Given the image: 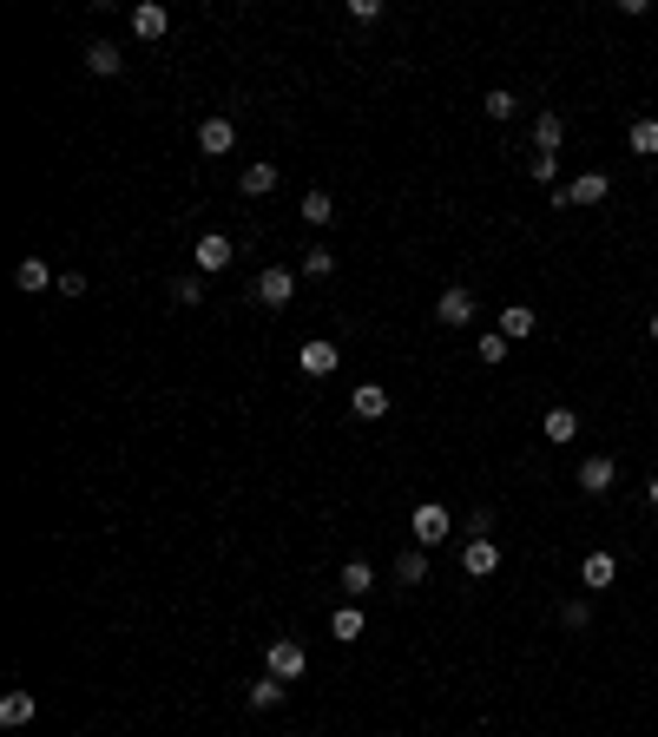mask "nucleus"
I'll return each instance as SVG.
<instances>
[{
  "label": "nucleus",
  "instance_id": "obj_32",
  "mask_svg": "<svg viewBox=\"0 0 658 737\" xmlns=\"http://www.w3.org/2000/svg\"><path fill=\"white\" fill-rule=\"evenodd\" d=\"M349 20H356V27H376V20H382V0H349Z\"/></svg>",
  "mask_w": 658,
  "mask_h": 737
},
{
  "label": "nucleus",
  "instance_id": "obj_19",
  "mask_svg": "<svg viewBox=\"0 0 658 737\" xmlns=\"http://www.w3.org/2000/svg\"><path fill=\"white\" fill-rule=\"evenodd\" d=\"M533 323H540V316H533L527 303H507V310H501V336H507V343H527Z\"/></svg>",
  "mask_w": 658,
  "mask_h": 737
},
{
  "label": "nucleus",
  "instance_id": "obj_9",
  "mask_svg": "<svg viewBox=\"0 0 658 737\" xmlns=\"http://www.w3.org/2000/svg\"><path fill=\"white\" fill-rule=\"evenodd\" d=\"M237 145V126L231 119H224V112H211V119H198V152L204 158H224Z\"/></svg>",
  "mask_w": 658,
  "mask_h": 737
},
{
  "label": "nucleus",
  "instance_id": "obj_3",
  "mask_svg": "<svg viewBox=\"0 0 658 737\" xmlns=\"http://www.w3.org/2000/svg\"><path fill=\"white\" fill-rule=\"evenodd\" d=\"M408 527H415V547H441V540L455 534V514H448V507H441V501H422V507H415V520H408Z\"/></svg>",
  "mask_w": 658,
  "mask_h": 737
},
{
  "label": "nucleus",
  "instance_id": "obj_25",
  "mask_svg": "<svg viewBox=\"0 0 658 737\" xmlns=\"http://www.w3.org/2000/svg\"><path fill=\"white\" fill-rule=\"evenodd\" d=\"M481 112H487V119H494V126H507V119H514V112H520V99L507 93V86H494V93L481 99Z\"/></svg>",
  "mask_w": 658,
  "mask_h": 737
},
{
  "label": "nucleus",
  "instance_id": "obj_7",
  "mask_svg": "<svg viewBox=\"0 0 658 737\" xmlns=\"http://www.w3.org/2000/svg\"><path fill=\"white\" fill-rule=\"evenodd\" d=\"M573 481H580V494H593V501H599V494H612V487H619V461H612V455H586Z\"/></svg>",
  "mask_w": 658,
  "mask_h": 737
},
{
  "label": "nucleus",
  "instance_id": "obj_37",
  "mask_svg": "<svg viewBox=\"0 0 658 737\" xmlns=\"http://www.w3.org/2000/svg\"><path fill=\"white\" fill-rule=\"evenodd\" d=\"M645 501H652V507H658V474H652V487H645Z\"/></svg>",
  "mask_w": 658,
  "mask_h": 737
},
{
  "label": "nucleus",
  "instance_id": "obj_36",
  "mask_svg": "<svg viewBox=\"0 0 658 737\" xmlns=\"http://www.w3.org/2000/svg\"><path fill=\"white\" fill-rule=\"evenodd\" d=\"M645 330H652V343H658V310H652V316H645Z\"/></svg>",
  "mask_w": 658,
  "mask_h": 737
},
{
  "label": "nucleus",
  "instance_id": "obj_18",
  "mask_svg": "<svg viewBox=\"0 0 658 737\" xmlns=\"http://www.w3.org/2000/svg\"><path fill=\"white\" fill-rule=\"evenodd\" d=\"M33 691H7V698H0V724H7V731H20V724H33Z\"/></svg>",
  "mask_w": 658,
  "mask_h": 737
},
{
  "label": "nucleus",
  "instance_id": "obj_24",
  "mask_svg": "<svg viewBox=\"0 0 658 737\" xmlns=\"http://www.w3.org/2000/svg\"><path fill=\"white\" fill-rule=\"evenodd\" d=\"M626 145H632V152H639V158H658V119H632Z\"/></svg>",
  "mask_w": 658,
  "mask_h": 737
},
{
  "label": "nucleus",
  "instance_id": "obj_2",
  "mask_svg": "<svg viewBox=\"0 0 658 737\" xmlns=\"http://www.w3.org/2000/svg\"><path fill=\"white\" fill-rule=\"evenodd\" d=\"M264 665H270V678H283V685H297V678L310 672V652H303V639H270Z\"/></svg>",
  "mask_w": 658,
  "mask_h": 737
},
{
  "label": "nucleus",
  "instance_id": "obj_29",
  "mask_svg": "<svg viewBox=\"0 0 658 737\" xmlns=\"http://www.w3.org/2000/svg\"><path fill=\"white\" fill-rule=\"evenodd\" d=\"M329 270H336V251H329V244H310V251H303V277H329Z\"/></svg>",
  "mask_w": 658,
  "mask_h": 737
},
{
  "label": "nucleus",
  "instance_id": "obj_27",
  "mask_svg": "<svg viewBox=\"0 0 658 737\" xmlns=\"http://www.w3.org/2000/svg\"><path fill=\"white\" fill-rule=\"evenodd\" d=\"M560 626L586 632V626H593V599H560Z\"/></svg>",
  "mask_w": 658,
  "mask_h": 737
},
{
  "label": "nucleus",
  "instance_id": "obj_31",
  "mask_svg": "<svg viewBox=\"0 0 658 737\" xmlns=\"http://www.w3.org/2000/svg\"><path fill=\"white\" fill-rule=\"evenodd\" d=\"M527 178L553 185V178H560V158H553V152H533V158H527Z\"/></svg>",
  "mask_w": 658,
  "mask_h": 737
},
{
  "label": "nucleus",
  "instance_id": "obj_16",
  "mask_svg": "<svg viewBox=\"0 0 658 737\" xmlns=\"http://www.w3.org/2000/svg\"><path fill=\"white\" fill-rule=\"evenodd\" d=\"M612 580H619V560H612V553H586V566H580V586H586V593H606Z\"/></svg>",
  "mask_w": 658,
  "mask_h": 737
},
{
  "label": "nucleus",
  "instance_id": "obj_33",
  "mask_svg": "<svg viewBox=\"0 0 658 737\" xmlns=\"http://www.w3.org/2000/svg\"><path fill=\"white\" fill-rule=\"evenodd\" d=\"M468 540H494V514H487V507L468 514Z\"/></svg>",
  "mask_w": 658,
  "mask_h": 737
},
{
  "label": "nucleus",
  "instance_id": "obj_22",
  "mask_svg": "<svg viewBox=\"0 0 658 737\" xmlns=\"http://www.w3.org/2000/svg\"><path fill=\"white\" fill-rule=\"evenodd\" d=\"M329 632H336V639H343V645H356L362 632H369V619H362V606H356V599H349V606L336 612V619H329Z\"/></svg>",
  "mask_w": 658,
  "mask_h": 737
},
{
  "label": "nucleus",
  "instance_id": "obj_26",
  "mask_svg": "<svg viewBox=\"0 0 658 737\" xmlns=\"http://www.w3.org/2000/svg\"><path fill=\"white\" fill-rule=\"evenodd\" d=\"M369 586H376V566H369V560H349V566H343V593H349V599H362Z\"/></svg>",
  "mask_w": 658,
  "mask_h": 737
},
{
  "label": "nucleus",
  "instance_id": "obj_17",
  "mask_svg": "<svg viewBox=\"0 0 658 737\" xmlns=\"http://www.w3.org/2000/svg\"><path fill=\"white\" fill-rule=\"evenodd\" d=\"M560 145H566V119H560V112H540V119H533V152L560 158Z\"/></svg>",
  "mask_w": 658,
  "mask_h": 737
},
{
  "label": "nucleus",
  "instance_id": "obj_4",
  "mask_svg": "<svg viewBox=\"0 0 658 737\" xmlns=\"http://www.w3.org/2000/svg\"><path fill=\"white\" fill-rule=\"evenodd\" d=\"M290 297H297V270H283V264L257 270V303L264 310H290Z\"/></svg>",
  "mask_w": 658,
  "mask_h": 737
},
{
  "label": "nucleus",
  "instance_id": "obj_13",
  "mask_svg": "<svg viewBox=\"0 0 658 737\" xmlns=\"http://www.w3.org/2000/svg\"><path fill=\"white\" fill-rule=\"evenodd\" d=\"M349 415H362V422H382V415H389V389H382V382H362V389L349 395Z\"/></svg>",
  "mask_w": 658,
  "mask_h": 737
},
{
  "label": "nucleus",
  "instance_id": "obj_21",
  "mask_svg": "<svg viewBox=\"0 0 658 737\" xmlns=\"http://www.w3.org/2000/svg\"><path fill=\"white\" fill-rule=\"evenodd\" d=\"M244 698H251V711H277L283 698H290V685H283V678H270V672H264V678H257L251 691H244Z\"/></svg>",
  "mask_w": 658,
  "mask_h": 737
},
{
  "label": "nucleus",
  "instance_id": "obj_10",
  "mask_svg": "<svg viewBox=\"0 0 658 737\" xmlns=\"http://www.w3.org/2000/svg\"><path fill=\"white\" fill-rule=\"evenodd\" d=\"M14 283L27 290V297H40V290H60V277H53L47 257H20V264H14Z\"/></svg>",
  "mask_w": 658,
  "mask_h": 737
},
{
  "label": "nucleus",
  "instance_id": "obj_5",
  "mask_svg": "<svg viewBox=\"0 0 658 737\" xmlns=\"http://www.w3.org/2000/svg\"><path fill=\"white\" fill-rule=\"evenodd\" d=\"M435 323H441V330H468V323H474V290L448 283V290L435 297Z\"/></svg>",
  "mask_w": 658,
  "mask_h": 737
},
{
  "label": "nucleus",
  "instance_id": "obj_11",
  "mask_svg": "<svg viewBox=\"0 0 658 737\" xmlns=\"http://www.w3.org/2000/svg\"><path fill=\"white\" fill-rule=\"evenodd\" d=\"M277 185H283V172L270 165V158H251V165H244V178H237V191H244V198H270Z\"/></svg>",
  "mask_w": 658,
  "mask_h": 737
},
{
  "label": "nucleus",
  "instance_id": "obj_15",
  "mask_svg": "<svg viewBox=\"0 0 658 737\" xmlns=\"http://www.w3.org/2000/svg\"><path fill=\"white\" fill-rule=\"evenodd\" d=\"M165 27H172V14H165L158 0H139V7H132V33H139V40H165Z\"/></svg>",
  "mask_w": 658,
  "mask_h": 737
},
{
  "label": "nucleus",
  "instance_id": "obj_30",
  "mask_svg": "<svg viewBox=\"0 0 658 737\" xmlns=\"http://www.w3.org/2000/svg\"><path fill=\"white\" fill-rule=\"evenodd\" d=\"M507 349H514V343H507V336L494 330V336H481V343H474V356H481L487 369H494V362H507Z\"/></svg>",
  "mask_w": 658,
  "mask_h": 737
},
{
  "label": "nucleus",
  "instance_id": "obj_34",
  "mask_svg": "<svg viewBox=\"0 0 658 737\" xmlns=\"http://www.w3.org/2000/svg\"><path fill=\"white\" fill-rule=\"evenodd\" d=\"M172 297H178V303H198V297H204V277H178Z\"/></svg>",
  "mask_w": 658,
  "mask_h": 737
},
{
  "label": "nucleus",
  "instance_id": "obj_6",
  "mask_svg": "<svg viewBox=\"0 0 658 737\" xmlns=\"http://www.w3.org/2000/svg\"><path fill=\"white\" fill-rule=\"evenodd\" d=\"M336 362H343V349L329 343V336H310V343H303V349H297V369H303V376H310V382H323V376H336Z\"/></svg>",
  "mask_w": 658,
  "mask_h": 737
},
{
  "label": "nucleus",
  "instance_id": "obj_12",
  "mask_svg": "<svg viewBox=\"0 0 658 737\" xmlns=\"http://www.w3.org/2000/svg\"><path fill=\"white\" fill-rule=\"evenodd\" d=\"M494 566H501V547H494V540H468V547H461V573H468V580H487Z\"/></svg>",
  "mask_w": 658,
  "mask_h": 737
},
{
  "label": "nucleus",
  "instance_id": "obj_35",
  "mask_svg": "<svg viewBox=\"0 0 658 737\" xmlns=\"http://www.w3.org/2000/svg\"><path fill=\"white\" fill-rule=\"evenodd\" d=\"M60 297H86V270H60Z\"/></svg>",
  "mask_w": 658,
  "mask_h": 737
},
{
  "label": "nucleus",
  "instance_id": "obj_23",
  "mask_svg": "<svg viewBox=\"0 0 658 737\" xmlns=\"http://www.w3.org/2000/svg\"><path fill=\"white\" fill-rule=\"evenodd\" d=\"M395 580H402V586H422V580H428V547H402V560H395Z\"/></svg>",
  "mask_w": 658,
  "mask_h": 737
},
{
  "label": "nucleus",
  "instance_id": "obj_28",
  "mask_svg": "<svg viewBox=\"0 0 658 737\" xmlns=\"http://www.w3.org/2000/svg\"><path fill=\"white\" fill-rule=\"evenodd\" d=\"M329 218H336V204H329V191H303V224H316V231H323Z\"/></svg>",
  "mask_w": 658,
  "mask_h": 737
},
{
  "label": "nucleus",
  "instance_id": "obj_20",
  "mask_svg": "<svg viewBox=\"0 0 658 737\" xmlns=\"http://www.w3.org/2000/svg\"><path fill=\"white\" fill-rule=\"evenodd\" d=\"M119 66H126V53L112 47V40H93V47H86V73H99V79H112V73H119Z\"/></svg>",
  "mask_w": 658,
  "mask_h": 737
},
{
  "label": "nucleus",
  "instance_id": "obj_8",
  "mask_svg": "<svg viewBox=\"0 0 658 737\" xmlns=\"http://www.w3.org/2000/svg\"><path fill=\"white\" fill-rule=\"evenodd\" d=\"M231 257H237V244L224 231H204L198 237V277H218V270H231Z\"/></svg>",
  "mask_w": 658,
  "mask_h": 737
},
{
  "label": "nucleus",
  "instance_id": "obj_1",
  "mask_svg": "<svg viewBox=\"0 0 658 737\" xmlns=\"http://www.w3.org/2000/svg\"><path fill=\"white\" fill-rule=\"evenodd\" d=\"M612 198V178L606 172H580L573 185H553V211H593V204Z\"/></svg>",
  "mask_w": 658,
  "mask_h": 737
},
{
  "label": "nucleus",
  "instance_id": "obj_14",
  "mask_svg": "<svg viewBox=\"0 0 658 737\" xmlns=\"http://www.w3.org/2000/svg\"><path fill=\"white\" fill-rule=\"evenodd\" d=\"M540 435H547L553 441V448H566V441H573V435H580V415H573V408H547V415H540Z\"/></svg>",
  "mask_w": 658,
  "mask_h": 737
}]
</instances>
